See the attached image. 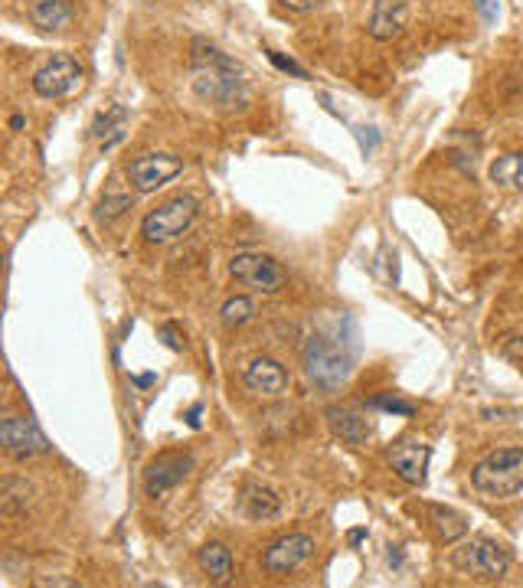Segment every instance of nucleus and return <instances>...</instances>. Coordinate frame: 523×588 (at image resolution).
Here are the masks:
<instances>
[{"instance_id":"obj_31","label":"nucleus","mask_w":523,"mask_h":588,"mask_svg":"<svg viewBox=\"0 0 523 588\" xmlns=\"http://www.w3.org/2000/svg\"><path fill=\"white\" fill-rule=\"evenodd\" d=\"M347 540H350V546H357L360 540H367V530H353V533L347 536Z\"/></svg>"},{"instance_id":"obj_11","label":"nucleus","mask_w":523,"mask_h":588,"mask_svg":"<svg viewBox=\"0 0 523 588\" xmlns=\"http://www.w3.org/2000/svg\"><path fill=\"white\" fill-rule=\"evenodd\" d=\"M243 386L249 392H256V396H262V399H278V396H285L291 389V377L288 369L281 366L278 360H272V356H256L246 366Z\"/></svg>"},{"instance_id":"obj_29","label":"nucleus","mask_w":523,"mask_h":588,"mask_svg":"<svg viewBox=\"0 0 523 588\" xmlns=\"http://www.w3.org/2000/svg\"><path fill=\"white\" fill-rule=\"evenodd\" d=\"M376 141H380V134H376V128H360V148H363V154H373Z\"/></svg>"},{"instance_id":"obj_5","label":"nucleus","mask_w":523,"mask_h":588,"mask_svg":"<svg viewBox=\"0 0 523 588\" xmlns=\"http://www.w3.org/2000/svg\"><path fill=\"white\" fill-rule=\"evenodd\" d=\"M78 82H82V66L69 53H53L47 63L33 72V92L39 98H49V102L72 95L78 88Z\"/></svg>"},{"instance_id":"obj_21","label":"nucleus","mask_w":523,"mask_h":588,"mask_svg":"<svg viewBox=\"0 0 523 588\" xmlns=\"http://www.w3.org/2000/svg\"><path fill=\"white\" fill-rule=\"evenodd\" d=\"M131 193H125V190H105V196L99 200V206H95V220L105 222V226H111V222H118L121 216H125L128 210H131Z\"/></svg>"},{"instance_id":"obj_23","label":"nucleus","mask_w":523,"mask_h":588,"mask_svg":"<svg viewBox=\"0 0 523 588\" xmlns=\"http://www.w3.org/2000/svg\"><path fill=\"white\" fill-rule=\"evenodd\" d=\"M252 311H256V307H252V301L239 294V298H229L226 304H223V311H219V321H223V327H229V330L243 327L246 321H252Z\"/></svg>"},{"instance_id":"obj_10","label":"nucleus","mask_w":523,"mask_h":588,"mask_svg":"<svg viewBox=\"0 0 523 588\" xmlns=\"http://www.w3.org/2000/svg\"><path fill=\"white\" fill-rule=\"evenodd\" d=\"M0 445L7 451L10 458L16 461H26V458H37L47 451V438L43 431L30 422V418H20V416H7L0 422Z\"/></svg>"},{"instance_id":"obj_12","label":"nucleus","mask_w":523,"mask_h":588,"mask_svg":"<svg viewBox=\"0 0 523 588\" xmlns=\"http://www.w3.org/2000/svg\"><path fill=\"white\" fill-rule=\"evenodd\" d=\"M429 445L419 438H403L390 448V468L396 470V478H403L406 484L422 487L425 484V470H429Z\"/></svg>"},{"instance_id":"obj_28","label":"nucleus","mask_w":523,"mask_h":588,"mask_svg":"<svg viewBox=\"0 0 523 588\" xmlns=\"http://www.w3.org/2000/svg\"><path fill=\"white\" fill-rule=\"evenodd\" d=\"M278 4H281L285 10H291V14H308V10L320 7L324 0H278Z\"/></svg>"},{"instance_id":"obj_13","label":"nucleus","mask_w":523,"mask_h":588,"mask_svg":"<svg viewBox=\"0 0 523 588\" xmlns=\"http://www.w3.org/2000/svg\"><path fill=\"white\" fill-rule=\"evenodd\" d=\"M190 470H194V458L190 455H161L144 470V490H148V497H164L171 487H177L180 480L187 478Z\"/></svg>"},{"instance_id":"obj_6","label":"nucleus","mask_w":523,"mask_h":588,"mask_svg":"<svg viewBox=\"0 0 523 588\" xmlns=\"http://www.w3.org/2000/svg\"><path fill=\"white\" fill-rule=\"evenodd\" d=\"M229 274L243 288L262 291V294H275V291L285 288V268L272 255H262V252H239V255H233Z\"/></svg>"},{"instance_id":"obj_9","label":"nucleus","mask_w":523,"mask_h":588,"mask_svg":"<svg viewBox=\"0 0 523 588\" xmlns=\"http://www.w3.org/2000/svg\"><path fill=\"white\" fill-rule=\"evenodd\" d=\"M314 556V536L308 533H288L275 540L272 546L262 552V569L268 575H288Z\"/></svg>"},{"instance_id":"obj_20","label":"nucleus","mask_w":523,"mask_h":588,"mask_svg":"<svg viewBox=\"0 0 523 588\" xmlns=\"http://www.w3.org/2000/svg\"><path fill=\"white\" fill-rule=\"evenodd\" d=\"M196 562H200V569H204L213 582H229V575H233V552H229L223 542H206V546L200 549Z\"/></svg>"},{"instance_id":"obj_14","label":"nucleus","mask_w":523,"mask_h":588,"mask_svg":"<svg viewBox=\"0 0 523 588\" xmlns=\"http://www.w3.org/2000/svg\"><path fill=\"white\" fill-rule=\"evenodd\" d=\"M409 24V0H373V10H370V36L380 39V43H390L399 33L406 30Z\"/></svg>"},{"instance_id":"obj_3","label":"nucleus","mask_w":523,"mask_h":588,"mask_svg":"<svg viewBox=\"0 0 523 588\" xmlns=\"http://www.w3.org/2000/svg\"><path fill=\"white\" fill-rule=\"evenodd\" d=\"M452 565L458 573L471 575L481 582H500L510 569V552L507 546H500L494 540H471L452 552Z\"/></svg>"},{"instance_id":"obj_17","label":"nucleus","mask_w":523,"mask_h":588,"mask_svg":"<svg viewBox=\"0 0 523 588\" xmlns=\"http://www.w3.org/2000/svg\"><path fill=\"white\" fill-rule=\"evenodd\" d=\"M125 125H128V108L121 105H111L109 111L92 121V138L95 141H102V150H111L121 138H125Z\"/></svg>"},{"instance_id":"obj_33","label":"nucleus","mask_w":523,"mask_h":588,"mask_svg":"<svg viewBox=\"0 0 523 588\" xmlns=\"http://www.w3.org/2000/svg\"><path fill=\"white\" fill-rule=\"evenodd\" d=\"M10 128H14V131H20V128H24V118L14 115V118H10Z\"/></svg>"},{"instance_id":"obj_2","label":"nucleus","mask_w":523,"mask_h":588,"mask_svg":"<svg viewBox=\"0 0 523 588\" xmlns=\"http://www.w3.org/2000/svg\"><path fill=\"white\" fill-rule=\"evenodd\" d=\"M471 487L487 500H510L523 490V448H497L471 468Z\"/></svg>"},{"instance_id":"obj_27","label":"nucleus","mask_w":523,"mask_h":588,"mask_svg":"<svg viewBox=\"0 0 523 588\" xmlns=\"http://www.w3.org/2000/svg\"><path fill=\"white\" fill-rule=\"evenodd\" d=\"M157 337L164 340L171 350H183V337H180V334L171 327V324H161V327H157Z\"/></svg>"},{"instance_id":"obj_32","label":"nucleus","mask_w":523,"mask_h":588,"mask_svg":"<svg viewBox=\"0 0 523 588\" xmlns=\"http://www.w3.org/2000/svg\"><path fill=\"white\" fill-rule=\"evenodd\" d=\"M134 386H154V373H148V377H134Z\"/></svg>"},{"instance_id":"obj_1","label":"nucleus","mask_w":523,"mask_h":588,"mask_svg":"<svg viewBox=\"0 0 523 588\" xmlns=\"http://www.w3.org/2000/svg\"><path fill=\"white\" fill-rule=\"evenodd\" d=\"M190 69H194V92L204 102L216 108H235L246 102V76L243 69L219 53L206 39H194V56H190Z\"/></svg>"},{"instance_id":"obj_30","label":"nucleus","mask_w":523,"mask_h":588,"mask_svg":"<svg viewBox=\"0 0 523 588\" xmlns=\"http://www.w3.org/2000/svg\"><path fill=\"white\" fill-rule=\"evenodd\" d=\"M200 412H204L200 406H194V408L187 412V425H190V428H200Z\"/></svg>"},{"instance_id":"obj_4","label":"nucleus","mask_w":523,"mask_h":588,"mask_svg":"<svg viewBox=\"0 0 523 588\" xmlns=\"http://www.w3.org/2000/svg\"><path fill=\"white\" fill-rule=\"evenodd\" d=\"M196 212H200V203H196L194 196H173V200L161 203L141 220V235L151 245L171 242V239H177V235H183L194 226Z\"/></svg>"},{"instance_id":"obj_26","label":"nucleus","mask_w":523,"mask_h":588,"mask_svg":"<svg viewBox=\"0 0 523 588\" xmlns=\"http://www.w3.org/2000/svg\"><path fill=\"white\" fill-rule=\"evenodd\" d=\"M477 14H481V20H485L487 26L497 24V14H500V4L497 0H475Z\"/></svg>"},{"instance_id":"obj_16","label":"nucleus","mask_w":523,"mask_h":588,"mask_svg":"<svg viewBox=\"0 0 523 588\" xmlns=\"http://www.w3.org/2000/svg\"><path fill=\"white\" fill-rule=\"evenodd\" d=\"M328 416V425L330 431H334L337 438L347 441V445H367L370 438V422L360 412H353V408H328L324 412Z\"/></svg>"},{"instance_id":"obj_19","label":"nucleus","mask_w":523,"mask_h":588,"mask_svg":"<svg viewBox=\"0 0 523 588\" xmlns=\"http://www.w3.org/2000/svg\"><path fill=\"white\" fill-rule=\"evenodd\" d=\"M243 510L249 520H272V517H278L281 500L275 497V490H268V487L252 484V487H246V494H243Z\"/></svg>"},{"instance_id":"obj_24","label":"nucleus","mask_w":523,"mask_h":588,"mask_svg":"<svg viewBox=\"0 0 523 588\" xmlns=\"http://www.w3.org/2000/svg\"><path fill=\"white\" fill-rule=\"evenodd\" d=\"M370 406L383 408V412H392V416H403V418H413L415 416L413 402H399V399H390V396H376V399H370Z\"/></svg>"},{"instance_id":"obj_8","label":"nucleus","mask_w":523,"mask_h":588,"mask_svg":"<svg viewBox=\"0 0 523 588\" xmlns=\"http://www.w3.org/2000/svg\"><path fill=\"white\" fill-rule=\"evenodd\" d=\"M183 173V157L177 154H141L128 164V183L138 193H154Z\"/></svg>"},{"instance_id":"obj_25","label":"nucleus","mask_w":523,"mask_h":588,"mask_svg":"<svg viewBox=\"0 0 523 588\" xmlns=\"http://www.w3.org/2000/svg\"><path fill=\"white\" fill-rule=\"evenodd\" d=\"M268 59H272L275 69L288 72V76H295V78H308V72L301 69V66H298L295 59H288V56H281V53H275V49H268Z\"/></svg>"},{"instance_id":"obj_22","label":"nucleus","mask_w":523,"mask_h":588,"mask_svg":"<svg viewBox=\"0 0 523 588\" xmlns=\"http://www.w3.org/2000/svg\"><path fill=\"white\" fill-rule=\"evenodd\" d=\"M432 523H435L438 540H445V542H455L468 533V520L448 507H432Z\"/></svg>"},{"instance_id":"obj_15","label":"nucleus","mask_w":523,"mask_h":588,"mask_svg":"<svg viewBox=\"0 0 523 588\" xmlns=\"http://www.w3.org/2000/svg\"><path fill=\"white\" fill-rule=\"evenodd\" d=\"M26 16L39 33H63L76 20V7L69 0H30Z\"/></svg>"},{"instance_id":"obj_18","label":"nucleus","mask_w":523,"mask_h":588,"mask_svg":"<svg viewBox=\"0 0 523 588\" xmlns=\"http://www.w3.org/2000/svg\"><path fill=\"white\" fill-rule=\"evenodd\" d=\"M491 181L504 190H514L523 193V150H510V154H500L491 164Z\"/></svg>"},{"instance_id":"obj_7","label":"nucleus","mask_w":523,"mask_h":588,"mask_svg":"<svg viewBox=\"0 0 523 588\" xmlns=\"http://www.w3.org/2000/svg\"><path fill=\"white\" fill-rule=\"evenodd\" d=\"M305 373L320 389H337L350 377V360L337 346L324 344L320 337H311L305 346Z\"/></svg>"}]
</instances>
